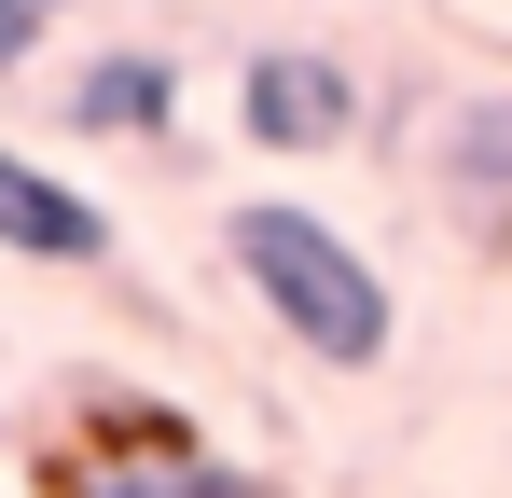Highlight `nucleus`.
I'll return each instance as SVG.
<instances>
[{
	"instance_id": "423d86ee",
	"label": "nucleus",
	"mask_w": 512,
	"mask_h": 498,
	"mask_svg": "<svg viewBox=\"0 0 512 498\" xmlns=\"http://www.w3.org/2000/svg\"><path fill=\"white\" fill-rule=\"evenodd\" d=\"M70 125H84V139H167L180 125V70L167 56H97V70L70 83Z\"/></svg>"
},
{
	"instance_id": "20e7f679",
	"label": "nucleus",
	"mask_w": 512,
	"mask_h": 498,
	"mask_svg": "<svg viewBox=\"0 0 512 498\" xmlns=\"http://www.w3.org/2000/svg\"><path fill=\"white\" fill-rule=\"evenodd\" d=\"M0 249H14V263H111V208L0 139Z\"/></svg>"
},
{
	"instance_id": "f257e3e1",
	"label": "nucleus",
	"mask_w": 512,
	"mask_h": 498,
	"mask_svg": "<svg viewBox=\"0 0 512 498\" xmlns=\"http://www.w3.org/2000/svg\"><path fill=\"white\" fill-rule=\"evenodd\" d=\"M222 249H236V277L263 291V319L291 332L305 360H333V374H374L388 346H402V305H388V277L360 263V236H333L319 208H291V194H250L236 222H222Z\"/></svg>"
},
{
	"instance_id": "7ed1b4c3",
	"label": "nucleus",
	"mask_w": 512,
	"mask_h": 498,
	"mask_svg": "<svg viewBox=\"0 0 512 498\" xmlns=\"http://www.w3.org/2000/svg\"><path fill=\"white\" fill-rule=\"evenodd\" d=\"M236 125H250V153H333L360 139V70L319 42H263L236 70Z\"/></svg>"
},
{
	"instance_id": "39448f33",
	"label": "nucleus",
	"mask_w": 512,
	"mask_h": 498,
	"mask_svg": "<svg viewBox=\"0 0 512 498\" xmlns=\"http://www.w3.org/2000/svg\"><path fill=\"white\" fill-rule=\"evenodd\" d=\"M443 194H457V222H512V83L457 97V125H443Z\"/></svg>"
},
{
	"instance_id": "0eeeda50",
	"label": "nucleus",
	"mask_w": 512,
	"mask_h": 498,
	"mask_svg": "<svg viewBox=\"0 0 512 498\" xmlns=\"http://www.w3.org/2000/svg\"><path fill=\"white\" fill-rule=\"evenodd\" d=\"M28 42H42V0H0V70H28Z\"/></svg>"
},
{
	"instance_id": "f03ea898",
	"label": "nucleus",
	"mask_w": 512,
	"mask_h": 498,
	"mask_svg": "<svg viewBox=\"0 0 512 498\" xmlns=\"http://www.w3.org/2000/svg\"><path fill=\"white\" fill-rule=\"evenodd\" d=\"M56 498H291V485H263V471H236V457H208L180 415H139V429L84 443V457L56 471Z\"/></svg>"
}]
</instances>
